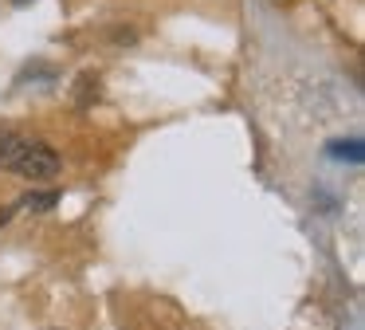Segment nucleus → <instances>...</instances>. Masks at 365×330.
Segmentation results:
<instances>
[{
    "label": "nucleus",
    "instance_id": "1",
    "mask_svg": "<svg viewBox=\"0 0 365 330\" xmlns=\"http://www.w3.org/2000/svg\"><path fill=\"white\" fill-rule=\"evenodd\" d=\"M0 169H12L20 177H56L59 173V154L43 141H32L24 134H12V130H0Z\"/></svg>",
    "mask_w": 365,
    "mask_h": 330
},
{
    "label": "nucleus",
    "instance_id": "2",
    "mask_svg": "<svg viewBox=\"0 0 365 330\" xmlns=\"http://www.w3.org/2000/svg\"><path fill=\"white\" fill-rule=\"evenodd\" d=\"M56 201H59L56 193H32V196L20 201V209H43V204H56Z\"/></svg>",
    "mask_w": 365,
    "mask_h": 330
},
{
    "label": "nucleus",
    "instance_id": "3",
    "mask_svg": "<svg viewBox=\"0 0 365 330\" xmlns=\"http://www.w3.org/2000/svg\"><path fill=\"white\" fill-rule=\"evenodd\" d=\"M12 4H28V0H12Z\"/></svg>",
    "mask_w": 365,
    "mask_h": 330
}]
</instances>
